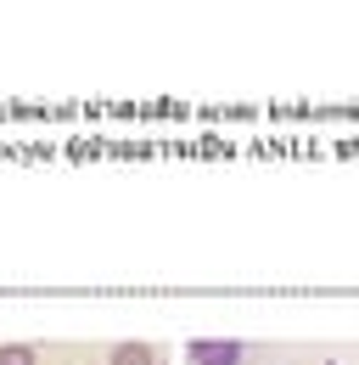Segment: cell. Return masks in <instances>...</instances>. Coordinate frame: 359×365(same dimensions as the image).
I'll list each match as a JSON object with an SVG mask.
<instances>
[{
	"label": "cell",
	"mask_w": 359,
	"mask_h": 365,
	"mask_svg": "<svg viewBox=\"0 0 359 365\" xmlns=\"http://www.w3.org/2000/svg\"><path fill=\"white\" fill-rule=\"evenodd\" d=\"M107 365H163V360H157L152 343H118V349L107 354Z\"/></svg>",
	"instance_id": "2"
},
{
	"label": "cell",
	"mask_w": 359,
	"mask_h": 365,
	"mask_svg": "<svg viewBox=\"0 0 359 365\" xmlns=\"http://www.w3.org/2000/svg\"><path fill=\"white\" fill-rule=\"evenodd\" d=\"M0 365H40V354L28 343H0Z\"/></svg>",
	"instance_id": "3"
},
{
	"label": "cell",
	"mask_w": 359,
	"mask_h": 365,
	"mask_svg": "<svg viewBox=\"0 0 359 365\" xmlns=\"http://www.w3.org/2000/svg\"><path fill=\"white\" fill-rule=\"evenodd\" d=\"M185 360L191 365H241L247 349H241L236 337H191V343H185Z\"/></svg>",
	"instance_id": "1"
}]
</instances>
